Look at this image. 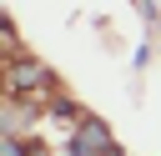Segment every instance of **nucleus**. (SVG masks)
<instances>
[{"mask_svg":"<svg viewBox=\"0 0 161 156\" xmlns=\"http://www.w3.org/2000/svg\"><path fill=\"white\" fill-rule=\"evenodd\" d=\"M70 156H116V151H111V131H106L96 116H86V121L75 126V136H70Z\"/></svg>","mask_w":161,"mask_h":156,"instance_id":"1","label":"nucleus"},{"mask_svg":"<svg viewBox=\"0 0 161 156\" xmlns=\"http://www.w3.org/2000/svg\"><path fill=\"white\" fill-rule=\"evenodd\" d=\"M5 86H10V96H25V91H35V86H50V70L40 65V60H10L5 65Z\"/></svg>","mask_w":161,"mask_h":156,"instance_id":"2","label":"nucleus"},{"mask_svg":"<svg viewBox=\"0 0 161 156\" xmlns=\"http://www.w3.org/2000/svg\"><path fill=\"white\" fill-rule=\"evenodd\" d=\"M0 146H5V156H25V151H20V141H15V136H5V141H0Z\"/></svg>","mask_w":161,"mask_h":156,"instance_id":"3","label":"nucleus"}]
</instances>
